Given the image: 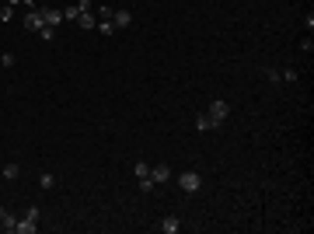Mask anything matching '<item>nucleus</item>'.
<instances>
[{
  "instance_id": "7ed1b4c3",
  "label": "nucleus",
  "mask_w": 314,
  "mask_h": 234,
  "mask_svg": "<svg viewBox=\"0 0 314 234\" xmlns=\"http://www.w3.org/2000/svg\"><path fill=\"white\" fill-rule=\"evenodd\" d=\"M112 25H115V32H119V28H129V25H133V11H126V7L112 11Z\"/></svg>"
},
{
  "instance_id": "a211bd4d",
  "label": "nucleus",
  "mask_w": 314,
  "mask_h": 234,
  "mask_svg": "<svg viewBox=\"0 0 314 234\" xmlns=\"http://www.w3.org/2000/svg\"><path fill=\"white\" fill-rule=\"evenodd\" d=\"M38 185H42V189H53V185H56V178H53V175H49V171H46V175H42V178H38Z\"/></svg>"
},
{
  "instance_id": "ddd939ff",
  "label": "nucleus",
  "mask_w": 314,
  "mask_h": 234,
  "mask_svg": "<svg viewBox=\"0 0 314 234\" xmlns=\"http://www.w3.org/2000/svg\"><path fill=\"white\" fill-rule=\"evenodd\" d=\"M18 175H21V165H14V161H11V165H4V178H7V182H14Z\"/></svg>"
},
{
  "instance_id": "f257e3e1",
  "label": "nucleus",
  "mask_w": 314,
  "mask_h": 234,
  "mask_svg": "<svg viewBox=\"0 0 314 234\" xmlns=\"http://www.w3.org/2000/svg\"><path fill=\"white\" fill-rule=\"evenodd\" d=\"M178 185H182V192H188V196H192V192L203 189V175H199V171H182V175H178Z\"/></svg>"
},
{
  "instance_id": "5701e85b",
  "label": "nucleus",
  "mask_w": 314,
  "mask_h": 234,
  "mask_svg": "<svg viewBox=\"0 0 314 234\" xmlns=\"http://www.w3.org/2000/svg\"><path fill=\"white\" fill-rule=\"evenodd\" d=\"M4 213H7V210H4V206H0V217H4Z\"/></svg>"
},
{
  "instance_id": "dca6fc26",
  "label": "nucleus",
  "mask_w": 314,
  "mask_h": 234,
  "mask_svg": "<svg viewBox=\"0 0 314 234\" xmlns=\"http://www.w3.org/2000/svg\"><path fill=\"white\" fill-rule=\"evenodd\" d=\"M38 38H46V42H53V38H56V28L42 25V28H38Z\"/></svg>"
},
{
  "instance_id": "39448f33",
  "label": "nucleus",
  "mask_w": 314,
  "mask_h": 234,
  "mask_svg": "<svg viewBox=\"0 0 314 234\" xmlns=\"http://www.w3.org/2000/svg\"><path fill=\"white\" fill-rule=\"evenodd\" d=\"M25 28H31V32L42 28V11H38V7H28L25 11Z\"/></svg>"
},
{
  "instance_id": "4468645a",
  "label": "nucleus",
  "mask_w": 314,
  "mask_h": 234,
  "mask_svg": "<svg viewBox=\"0 0 314 234\" xmlns=\"http://www.w3.org/2000/svg\"><path fill=\"white\" fill-rule=\"evenodd\" d=\"M77 18H81V7H77V4L63 7V21H77Z\"/></svg>"
},
{
  "instance_id": "4be33fe9",
  "label": "nucleus",
  "mask_w": 314,
  "mask_h": 234,
  "mask_svg": "<svg viewBox=\"0 0 314 234\" xmlns=\"http://www.w3.org/2000/svg\"><path fill=\"white\" fill-rule=\"evenodd\" d=\"M7 4L14 7V4H25V7H35V0H7Z\"/></svg>"
},
{
  "instance_id": "f3484780",
  "label": "nucleus",
  "mask_w": 314,
  "mask_h": 234,
  "mask_svg": "<svg viewBox=\"0 0 314 234\" xmlns=\"http://www.w3.org/2000/svg\"><path fill=\"white\" fill-rule=\"evenodd\" d=\"M14 63H18L14 53H0V67H14Z\"/></svg>"
},
{
  "instance_id": "2eb2a0df",
  "label": "nucleus",
  "mask_w": 314,
  "mask_h": 234,
  "mask_svg": "<svg viewBox=\"0 0 314 234\" xmlns=\"http://www.w3.org/2000/svg\"><path fill=\"white\" fill-rule=\"evenodd\" d=\"M133 175H136V178H147V175H150V165H147V161H136V165H133Z\"/></svg>"
},
{
  "instance_id": "aec40b11",
  "label": "nucleus",
  "mask_w": 314,
  "mask_h": 234,
  "mask_svg": "<svg viewBox=\"0 0 314 234\" xmlns=\"http://www.w3.org/2000/svg\"><path fill=\"white\" fill-rule=\"evenodd\" d=\"M11 14H14V7H11V4L0 7V21H11Z\"/></svg>"
},
{
  "instance_id": "423d86ee",
  "label": "nucleus",
  "mask_w": 314,
  "mask_h": 234,
  "mask_svg": "<svg viewBox=\"0 0 314 234\" xmlns=\"http://www.w3.org/2000/svg\"><path fill=\"white\" fill-rule=\"evenodd\" d=\"M38 11H42V25H49V28H56L63 21V11H56V7H38Z\"/></svg>"
},
{
  "instance_id": "412c9836",
  "label": "nucleus",
  "mask_w": 314,
  "mask_h": 234,
  "mask_svg": "<svg viewBox=\"0 0 314 234\" xmlns=\"http://www.w3.org/2000/svg\"><path fill=\"white\" fill-rule=\"evenodd\" d=\"M25 220H38V206H28L25 210Z\"/></svg>"
},
{
  "instance_id": "6e6552de",
  "label": "nucleus",
  "mask_w": 314,
  "mask_h": 234,
  "mask_svg": "<svg viewBox=\"0 0 314 234\" xmlns=\"http://www.w3.org/2000/svg\"><path fill=\"white\" fill-rule=\"evenodd\" d=\"M195 130H199V133H210V130H217V126H213V119H210L206 112H199V115H195Z\"/></svg>"
},
{
  "instance_id": "1a4fd4ad",
  "label": "nucleus",
  "mask_w": 314,
  "mask_h": 234,
  "mask_svg": "<svg viewBox=\"0 0 314 234\" xmlns=\"http://www.w3.org/2000/svg\"><path fill=\"white\" fill-rule=\"evenodd\" d=\"M38 231V220H25V217H18V234H35Z\"/></svg>"
},
{
  "instance_id": "9d476101",
  "label": "nucleus",
  "mask_w": 314,
  "mask_h": 234,
  "mask_svg": "<svg viewBox=\"0 0 314 234\" xmlns=\"http://www.w3.org/2000/svg\"><path fill=\"white\" fill-rule=\"evenodd\" d=\"M77 25H81V28H98V18H94L91 11H81V18H77Z\"/></svg>"
},
{
  "instance_id": "20e7f679",
  "label": "nucleus",
  "mask_w": 314,
  "mask_h": 234,
  "mask_svg": "<svg viewBox=\"0 0 314 234\" xmlns=\"http://www.w3.org/2000/svg\"><path fill=\"white\" fill-rule=\"evenodd\" d=\"M171 178V168L168 165H150V182L154 185H161V182H168Z\"/></svg>"
},
{
  "instance_id": "6ab92c4d",
  "label": "nucleus",
  "mask_w": 314,
  "mask_h": 234,
  "mask_svg": "<svg viewBox=\"0 0 314 234\" xmlns=\"http://www.w3.org/2000/svg\"><path fill=\"white\" fill-rule=\"evenodd\" d=\"M136 182H140V189H143V192H154V189H157V185L150 182V175H147V178H136Z\"/></svg>"
},
{
  "instance_id": "f8f14e48",
  "label": "nucleus",
  "mask_w": 314,
  "mask_h": 234,
  "mask_svg": "<svg viewBox=\"0 0 314 234\" xmlns=\"http://www.w3.org/2000/svg\"><path fill=\"white\" fill-rule=\"evenodd\" d=\"M94 32H101V35H112V32H115L112 18H98V28H94Z\"/></svg>"
},
{
  "instance_id": "f03ea898",
  "label": "nucleus",
  "mask_w": 314,
  "mask_h": 234,
  "mask_svg": "<svg viewBox=\"0 0 314 234\" xmlns=\"http://www.w3.org/2000/svg\"><path fill=\"white\" fill-rule=\"evenodd\" d=\"M206 115L213 119V126H220L227 115H230V105H227L223 98H213V101H210V108H206Z\"/></svg>"
},
{
  "instance_id": "0eeeda50",
  "label": "nucleus",
  "mask_w": 314,
  "mask_h": 234,
  "mask_svg": "<svg viewBox=\"0 0 314 234\" xmlns=\"http://www.w3.org/2000/svg\"><path fill=\"white\" fill-rule=\"evenodd\" d=\"M157 227H161V234H178V231H182V220H178V217H164Z\"/></svg>"
},
{
  "instance_id": "9b49d317",
  "label": "nucleus",
  "mask_w": 314,
  "mask_h": 234,
  "mask_svg": "<svg viewBox=\"0 0 314 234\" xmlns=\"http://www.w3.org/2000/svg\"><path fill=\"white\" fill-rule=\"evenodd\" d=\"M0 231H18V217L14 213H4V217H0Z\"/></svg>"
}]
</instances>
